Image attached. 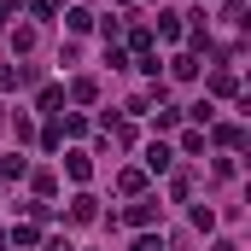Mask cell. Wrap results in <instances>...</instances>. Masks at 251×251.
Wrapping results in <instances>:
<instances>
[{
  "instance_id": "cell-1",
  "label": "cell",
  "mask_w": 251,
  "mask_h": 251,
  "mask_svg": "<svg viewBox=\"0 0 251 251\" xmlns=\"http://www.w3.org/2000/svg\"><path fill=\"white\" fill-rule=\"evenodd\" d=\"M170 158H176V152H170L164 140H158V146H146V170H170Z\"/></svg>"
},
{
  "instance_id": "cell-2",
  "label": "cell",
  "mask_w": 251,
  "mask_h": 251,
  "mask_svg": "<svg viewBox=\"0 0 251 251\" xmlns=\"http://www.w3.org/2000/svg\"><path fill=\"white\" fill-rule=\"evenodd\" d=\"M64 170H70L76 181H88V176H94V164H88V152H70V158H64Z\"/></svg>"
},
{
  "instance_id": "cell-3",
  "label": "cell",
  "mask_w": 251,
  "mask_h": 251,
  "mask_svg": "<svg viewBox=\"0 0 251 251\" xmlns=\"http://www.w3.org/2000/svg\"><path fill=\"white\" fill-rule=\"evenodd\" d=\"M152 216H158V204H152V199H140V204H128V222H134V228H146Z\"/></svg>"
},
{
  "instance_id": "cell-4",
  "label": "cell",
  "mask_w": 251,
  "mask_h": 251,
  "mask_svg": "<svg viewBox=\"0 0 251 251\" xmlns=\"http://www.w3.org/2000/svg\"><path fill=\"white\" fill-rule=\"evenodd\" d=\"M70 222H94V199H88V193H76V204H70Z\"/></svg>"
},
{
  "instance_id": "cell-5",
  "label": "cell",
  "mask_w": 251,
  "mask_h": 251,
  "mask_svg": "<svg viewBox=\"0 0 251 251\" xmlns=\"http://www.w3.org/2000/svg\"><path fill=\"white\" fill-rule=\"evenodd\" d=\"M12 53H35V29H12Z\"/></svg>"
},
{
  "instance_id": "cell-6",
  "label": "cell",
  "mask_w": 251,
  "mask_h": 251,
  "mask_svg": "<svg viewBox=\"0 0 251 251\" xmlns=\"http://www.w3.org/2000/svg\"><path fill=\"white\" fill-rule=\"evenodd\" d=\"M210 94H240V82H234L228 70H216V76H210Z\"/></svg>"
},
{
  "instance_id": "cell-7",
  "label": "cell",
  "mask_w": 251,
  "mask_h": 251,
  "mask_svg": "<svg viewBox=\"0 0 251 251\" xmlns=\"http://www.w3.org/2000/svg\"><path fill=\"white\" fill-rule=\"evenodd\" d=\"M117 187H123V193H140V187H146V176H140V170H123V176H117Z\"/></svg>"
},
{
  "instance_id": "cell-8",
  "label": "cell",
  "mask_w": 251,
  "mask_h": 251,
  "mask_svg": "<svg viewBox=\"0 0 251 251\" xmlns=\"http://www.w3.org/2000/svg\"><path fill=\"white\" fill-rule=\"evenodd\" d=\"M94 94H100V88H94V76H82V82H76V88H70V100H82V105H88V100H94Z\"/></svg>"
},
{
  "instance_id": "cell-9",
  "label": "cell",
  "mask_w": 251,
  "mask_h": 251,
  "mask_svg": "<svg viewBox=\"0 0 251 251\" xmlns=\"http://www.w3.org/2000/svg\"><path fill=\"white\" fill-rule=\"evenodd\" d=\"M0 176H6V181H18V176H24V158H18V152H12V158H0Z\"/></svg>"
},
{
  "instance_id": "cell-10",
  "label": "cell",
  "mask_w": 251,
  "mask_h": 251,
  "mask_svg": "<svg viewBox=\"0 0 251 251\" xmlns=\"http://www.w3.org/2000/svg\"><path fill=\"white\" fill-rule=\"evenodd\" d=\"M216 140H222V146H240V140H246V128H240V123H228V128H216Z\"/></svg>"
},
{
  "instance_id": "cell-11",
  "label": "cell",
  "mask_w": 251,
  "mask_h": 251,
  "mask_svg": "<svg viewBox=\"0 0 251 251\" xmlns=\"http://www.w3.org/2000/svg\"><path fill=\"white\" fill-rule=\"evenodd\" d=\"M134 251H164V240H158V234H140V240H134Z\"/></svg>"
},
{
  "instance_id": "cell-12",
  "label": "cell",
  "mask_w": 251,
  "mask_h": 251,
  "mask_svg": "<svg viewBox=\"0 0 251 251\" xmlns=\"http://www.w3.org/2000/svg\"><path fill=\"white\" fill-rule=\"evenodd\" d=\"M47 251H70V240H47Z\"/></svg>"
},
{
  "instance_id": "cell-13",
  "label": "cell",
  "mask_w": 251,
  "mask_h": 251,
  "mask_svg": "<svg viewBox=\"0 0 251 251\" xmlns=\"http://www.w3.org/2000/svg\"><path fill=\"white\" fill-rule=\"evenodd\" d=\"M216 251H240V246H234V240H222V246H216Z\"/></svg>"
}]
</instances>
